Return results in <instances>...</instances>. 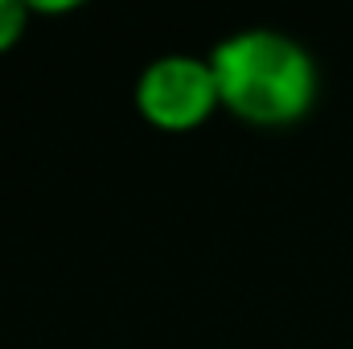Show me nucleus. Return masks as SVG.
I'll return each mask as SVG.
<instances>
[{"mask_svg":"<svg viewBox=\"0 0 353 349\" xmlns=\"http://www.w3.org/2000/svg\"><path fill=\"white\" fill-rule=\"evenodd\" d=\"M29 21H33V12L25 0H0V54L21 46V37L29 33Z\"/></svg>","mask_w":353,"mask_h":349,"instance_id":"obj_3","label":"nucleus"},{"mask_svg":"<svg viewBox=\"0 0 353 349\" xmlns=\"http://www.w3.org/2000/svg\"><path fill=\"white\" fill-rule=\"evenodd\" d=\"M222 111L255 132H283L308 119L321 99V66L312 50L271 25H247L210 46Z\"/></svg>","mask_w":353,"mask_h":349,"instance_id":"obj_1","label":"nucleus"},{"mask_svg":"<svg viewBox=\"0 0 353 349\" xmlns=\"http://www.w3.org/2000/svg\"><path fill=\"white\" fill-rule=\"evenodd\" d=\"M132 107L152 132H165V136H185V132L205 128L222 111L210 58L205 54H161V58H152L136 74Z\"/></svg>","mask_w":353,"mask_h":349,"instance_id":"obj_2","label":"nucleus"},{"mask_svg":"<svg viewBox=\"0 0 353 349\" xmlns=\"http://www.w3.org/2000/svg\"><path fill=\"white\" fill-rule=\"evenodd\" d=\"M33 17H70L79 12V0H29Z\"/></svg>","mask_w":353,"mask_h":349,"instance_id":"obj_4","label":"nucleus"}]
</instances>
